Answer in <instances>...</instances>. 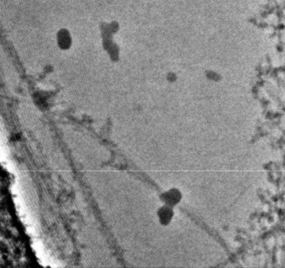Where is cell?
Segmentation results:
<instances>
[{
	"instance_id": "cell-1",
	"label": "cell",
	"mask_w": 285,
	"mask_h": 268,
	"mask_svg": "<svg viewBox=\"0 0 285 268\" xmlns=\"http://www.w3.org/2000/svg\"><path fill=\"white\" fill-rule=\"evenodd\" d=\"M171 210L169 208H163V210L161 211V214H160V219H163V222H168L170 220L171 217Z\"/></svg>"
},
{
	"instance_id": "cell-2",
	"label": "cell",
	"mask_w": 285,
	"mask_h": 268,
	"mask_svg": "<svg viewBox=\"0 0 285 268\" xmlns=\"http://www.w3.org/2000/svg\"><path fill=\"white\" fill-rule=\"evenodd\" d=\"M166 199H167V201H168L169 203H176L178 200V193L176 192H169L167 193V197Z\"/></svg>"
}]
</instances>
